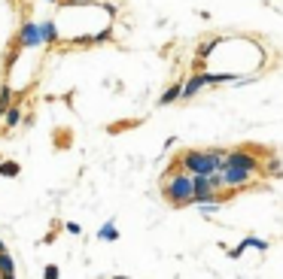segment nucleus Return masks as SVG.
<instances>
[{
    "instance_id": "9b49d317",
    "label": "nucleus",
    "mask_w": 283,
    "mask_h": 279,
    "mask_svg": "<svg viewBox=\"0 0 283 279\" xmlns=\"http://www.w3.org/2000/svg\"><path fill=\"white\" fill-rule=\"evenodd\" d=\"M216 46H219V36H207V39H204V43L198 46V58L204 61V58H207V55H210V52H213Z\"/></svg>"
},
{
    "instance_id": "2eb2a0df",
    "label": "nucleus",
    "mask_w": 283,
    "mask_h": 279,
    "mask_svg": "<svg viewBox=\"0 0 283 279\" xmlns=\"http://www.w3.org/2000/svg\"><path fill=\"white\" fill-rule=\"evenodd\" d=\"M0 173L3 176H18V164H0Z\"/></svg>"
},
{
    "instance_id": "f03ea898",
    "label": "nucleus",
    "mask_w": 283,
    "mask_h": 279,
    "mask_svg": "<svg viewBox=\"0 0 283 279\" xmlns=\"http://www.w3.org/2000/svg\"><path fill=\"white\" fill-rule=\"evenodd\" d=\"M162 194H165V201H171V207H189V197H192V176L183 173V170H174L171 176H165Z\"/></svg>"
},
{
    "instance_id": "f257e3e1",
    "label": "nucleus",
    "mask_w": 283,
    "mask_h": 279,
    "mask_svg": "<svg viewBox=\"0 0 283 279\" xmlns=\"http://www.w3.org/2000/svg\"><path fill=\"white\" fill-rule=\"evenodd\" d=\"M177 167L189 176H210L226 170V149H189L180 155Z\"/></svg>"
},
{
    "instance_id": "7ed1b4c3",
    "label": "nucleus",
    "mask_w": 283,
    "mask_h": 279,
    "mask_svg": "<svg viewBox=\"0 0 283 279\" xmlns=\"http://www.w3.org/2000/svg\"><path fill=\"white\" fill-rule=\"evenodd\" d=\"M226 167H238V170H247V173L256 176V170H259L256 149H232V152H226Z\"/></svg>"
},
{
    "instance_id": "1a4fd4ad",
    "label": "nucleus",
    "mask_w": 283,
    "mask_h": 279,
    "mask_svg": "<svg viewBox=\"0 0 283 279\" xmlns=\"http://www.w3.org/2000/svg\"><path fill=\"white\" fill-rule=\"evenodd\" d=\"M40 36H43V43H58V24L55 21H43L40 24Z\"/></svg>"
},
{
    "instance_id": "9d476101",
    "label": "nucleus",
    "mask_w": 283,
    "mask_h": 279,
    "mask_svg": "<svg viewBox=\"0 0 283 279\" xmlns=\"http://www.w3.org/2000/svg\"><path fill=\"white\" fill-rule=\"evenodd\" d=\"M9 106H12V88L3 82V85H0V118H3V112H6Z\"/></svg>"
},
{
    "instance_id": "6e6552de",
    "label": "nucleus",
    "mask_w": 283,
    "mask_h": 279,
    "mask_svg": "<svg viewBox=\"0 0 283 279\" xmlns=\"http://www.w3.org/2000/svg\"><path fill=\"white\" fill-rule=\"evenodd\" d=\"M180 94H183V82H177V85H171L162 97H159V106H171L174 100H180Z\"/></svg>"
},
{
    "instance_id": "20e7f679",
    "label": "nucleus",
    "mask_w": 283,
    "mask_h": 279,
    "mask_svg": "<svg viewBox=\"0 0 283 279\" xmlns=\"http://www.w3.org/2000/svg\"><path fill=\"white\" fill-rule=\"evenodd\" d=\"M18 46L21 49H37V46H43V36H40V24L37 21H21V27H18Z\"/></svg>"
},
{
    "instance_id": "ddd939ff",
    "label": "nucleus",
    "mask_w": 283,
    "mask_h": 279,
    "mask_svg": "<svg viewBox=\"0 0 283 279\" xmlns=\"http://www.w3.org/2000/svg\"><path fill=\"white\" fill-rule=\"evenodd\" d=\"M207 182H210V188H213V191H223V188H226L223 173H210V176H207Z\"/></svg>"
},
{
    "instance_id": "39448f33",
    "label": "nucleus",
    "mask_w": 283,
    "mask_h": 279,
    "mask_svg": "<svg viewBox=\"0 0 283 279\" xmlns=\"http://www.w3.org/2000/svg\"><path fill=\"white\" fill-rule=\"evenodd\" d=\"M223 182H226V188H229V185H232V188H247V185L253 182V173L238 170V167H226V170H223Z\"/></svg>"
},
{
    "instance_id": "a211bd4d",
    "label": "nucleus",
    "mask_w": 283,
    "mask_h": 279,
    "mask_svg": "<svg viewBox=\"0 0 283 279\" xmlns=\"http://www.w3.org/2000/svg\"><path fill=\"white\" fill-rule=\"evenodd\" d=\"M0 252H6V246H3V240H0Z\"/></svg>"
},
{
    "instance_id": "dca6fc26",
    "label": "nucleus",
    "mask_w": 283,
    "mask_h": 279,
    "mask_svg": "<svg viewBox=\"0 0 283 279\" xmlns=\"http://www.w3.org/2000/svg\"><path fill=\"white\" fill-rule=\"evenodd\" d=\"M43 276H46V279H58V276H61V270H58L55 264H49V267L43 270Z\"/></svg>"
},
{
    "instance_id": "f3484780",
    "label": "nucleus",
    "mask_w": 283,
    "mask_h": 279,
    "mask_svg": "<svg viewBox=\"0 0 283 279\" xmlns=\"http://www.w3.org/2000/svg\"><path fill=\"white\" fill-rule=\"evenodd\" d=\"M64 228H67V234H79V225H76V222H70V225H64Z\"/></svg>"
},
{
    "instance_id": "6ab92c4d",
    "label": "nucleus",
    "mask_w": 283,
    "mask_h": 279,
    "mask_svg": "<svg viewBox=\"0 0 283 279\" xmlns=\"http://www.w3.org/2000/svg\"><path fill=\"white\" fill-rule=\"evenodd\" d=\"M49 3H61V0H49Z\"/></svg>"
},
{
    "instance_id": "4468645a",
    "label": "nucleus",
    "mask_w": 283,
    "mask_h": 279,
    "mask_svg": "<svg viewBox=\"0 0 283 279\" xmlns=\"http://www.w3.org/2000/svg\"><path fill=\"white\" fill-rule=\"evenodd\" d=\"M244 246H253V249H259V252H268V243H262V240H256V237L244 240Z\"/></svg>"
},
{
    "instance_id": "aec40b11",
    "label": "nucleus",
    "mask_w": 283,
    "mask_h": 279,
    "mask_svg": "<svg viewBox=\"0 0 283 279\" xmlns=\"http://www.w3.org/2000/svg\"><path fill=\"white\" fill-rule=\"evenodd\" d=\"M116 279H128V276H116Z\"/></svg>"
},
{
    "instance_id": "f8f14e48",
    "label": "nucleus",
    "mask_w": 283,
    "mask_h": 279,
    "mask_svg": "<svg viewBox=\"0 0 283 279\" xmlns=\"http://www.w3.org/2000/svg\"><path fill=\"white\" fill-rule=\"evenodd\" d=\"M98 237H101V240H107V243H110V240H116V237H119V234H116V225H113V222H107V225L98 231Z\"/></svg>"
},
{
    "instance_id": "423d86ee",
    "label": "nucleus",
    "mask_w": 283,
    "mask_h": 279,
    "mask_svg": "<svg viewBox=\"0 0 283 279\" xmlns=\"http://www.w3.org/2000/svg\"><path fill=\"white\" fill-rule=\"evenodd\" d=\"M201 88H204V82H201V73H192V76L183 82V94H180V97H195Z\"/></svg>"
},
{
    "instance_id": "0eeeda50",
    "label": "nucleus",
    "mask_w": 283,
    "mask_h": 279,
    "mask_svg": "<svg viewBox=\"0 0 283 279\" xmlns=\"http://www.w3.org/2000/svg\"><path fill=\"white\" fill-rule=\"evenodd\" d=\"M18 122H21V106H18V103H12V106L3 112V128H6V131H12Z\"/></svg>"
}]
</instances>
